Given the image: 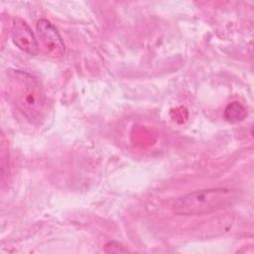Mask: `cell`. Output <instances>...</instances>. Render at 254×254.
<instances>
[{
	"label": "cell",
	"instance_id": "6da1fadb",
	"mask_svg": "<svg viewBox=\"0 0 254 254\" xmlns=\"http://www.w3.org/2000/svg\"><path fill=\"white\" fill-rule=\"evenodd\" d=\"M6 91L13 104L33 122H39L44 113L45 96L38 80L26 71L7 73Z\"/></svg>",
	"mask_w": 254,
	"mask_h": 254
},
{
	"label": "cell",
	"instance_id": "7a4b0ae2",
	"mask_svg": "<svg viewBox=\"0 0 254 254\" xmlns=\"http://www.w3.org/2000/svg\"><path fill=\"white\" fill-rule=\"evenodd\" d=\"M237 192L230 189L200 190L176 199L173 211L180 215H199L230 206L237 201Z\"/></svg>",
	"mask_w": 254,
	"mask_h": 254
},
{
	"label": "cell",
	"instance_id": "3957f363",
	"mask_svg": "<svg viewBox=\"0 0 254 254\" xmlns=\"http://www.w3.org/2000/svg\"><path fill=\"white\" fill-rule=\"evenodd\" d=\"M38 36L48 55L54 58L64 56L65 47L57 28L47 19H40L36 25Z\"/></svg>",
	"mask_w": 254,
	"mask_h": 254
},
{
	"label": "cell",
	"instance_id": "277c9868",
	"mask_svg": "<svg viewBox=\"0 0 254 254\" xmlns=\"http://www.w3.org/2000/svg\"><path fill=\"white\" fill-rule=\"evenodd\" d=\"M14 44L23 52L35 56L39 52V45L30 26L21 18H15L12 26Z\"/></svg>",
	"mask_w": 254,
	"mask_h": 254
},
{
	"label": "cell",
	"instance_id": "5b68a950",
	"mask_svg": "<svg viewBox=\"0 0 254 254\" xmlns=\"http://www.w3.org/2000/svg\"><path fill=\"white\" fill-rule=\"evenodd\" d=\"M246 109L238 102H231L224 110V118L231 123L242 121L246 117Z\"/></svg>",
	"mask_w": 254,
	"mask_h": 254
}]
</instances>
